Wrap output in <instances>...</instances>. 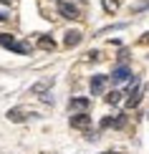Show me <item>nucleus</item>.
I'll list each match as a JSON object with an SVG mask.
<instances>
[{
  "label": "nucleus",
  "mask_w": 149,
  "mask_h": 154,
  "mask_svg": "<svg viewBox=\"0 0 149 154\" xmlns=\"http://www.w3.org/2000/svg\"><path fill=\"white\" fill-rule=\"evenodd\" d=\"M139 96H141V91L137 88V91H134L132 96H129V101H126V104H129V106H137V104H139Z\"/></svg>",
  "instance_id": "11"
},
{
  "label": "nucleus",
  "mask_w": 149,
  "mask_h": 154,
  "mask_svg": "<svg viewBox=\"0 0 149 154\" xmlns=\"http://www.w3.org/2000/svg\"><path fill=\"white\" fill-rule=\"evenodd\" d=\"M104 154H111V152H104Z\"/></svg>",
  "instance_id": "16"
},
{
  "label": "nucleus",
  "mask_w": 149,
  "mask_h": 154,
  "mask_svg": "<svg viewBox=\"0 0 149 154\" xmlns=\"http://www.w3.org/2000/svg\"><path fill=\"white\" fill-rule=\"evenodd\" d=\"M119 99H121V91H111V94L106 96V101H109V104H119Z\"/></svg>",
  "instance_id": "12"
},
{
  "label": "nucleus",
  "mask_w": 149,
  "mask_h": 154,
  "mask_svg": "<svg viewBox=\"0 0 149 154\" xmlns=\"http://www.w3.org/2000/svg\"><path fill=\"white\" fill-rule=\"evenodd\" d=\"M38 46H41V48H46V51H53V48H56V43H53V38L43 35L41 41H38Z\"/></svg>",
  "instance_id": "10"
},
{
  "label": "nucleus",
  "mask_w": 149,
  "mask_h": 154,
  "mask_svg": "<svg viewBox=\"0 0 149 154\" xmlns=\"http://www.w3.org/2000/svg\"><path fill=\"white\" fill-rule=\"evenodd\" d=\"M0 46L15 51V53H30V46H28V43H18L10 33H0Z\"/></svg>",
  "instance_id": "1"
},
{
  "label": "nucleus",
  "mask_w": 149,
  "mask_h": 154,
  "mask_svg": "<svg viewBox=\"0 0 149 154\" xmlns=\"http://www.w3.org/2000/svg\"><path fill=\"white\" fill-rule=\"evenodd\" d=\"M106 76L104 73H96V76H91V94H101L104 88H106Z\"/></svg>",
  "instance_id": "5"
},
{
  "label": "nucleus",
  "mask_w": 149,
  "mask_h": 154,
  "mask_svg": "<svg viewBox=\"0 0 149 154\" xmlns=\"http://www.w3.org/2000/svg\"><path fill=\"white\" fill-rule=\"evenodd\" d=\"M8 119H10V121H23V119H25V111H23V109H10V111H8Z\"/></svg>",
  "instance_id": "8"
},
{
  "label": "nucleus",
  "mask_w": 149,
  "mask_h": 154,
  "mask_svg": "<svg viewBox=\"0 0 149 154\" xmlns=\"http://www.w3.org/2000/svg\"><path fill=\"white\" fill-rule=\"evenodd\" d=\"M71 126H73V129H88V126H91V116L76 114V116H71Z\"/></svg>",
  "instance_id": "4"
},
{
  "label": "nucleus",
  "mask_w": 149,
  "mask_h": 154,
  "mask_svg": "<svg viewBox=\"0 0 149 154\" xmlns=\"http://www.w3.org/2000/svg\"><path fill=\"white\" fill-rule=\"evenodd\" d=\"M58 10H61V15L63 18H81V13H79V8L76 5H71V3H66V0H61V5H58Z\"/></svg>",
  "instance_id": "3"
},
{
  "label": "nucleus",
  "mask_w": 149,
  "mask_h": 154,
  "mask_svg": "<svg viewBox=\"0 0 149 154\" xmlns=\"http://www.w3.org/2000/svg\"><path fill=\"white\" fill-rule=\"evenodd\" d=\"M46 88H48V81H46V83H36V86H33V94H43Z\"/></svg>",
  "instance_id": "14"
},
{
  "label": "nucleus",
  "mask_w": 149,
  "mask_h": 154,
  "mask_svg": "<svg viewBox=\"0 0 149 154\" xmlns=\"http://www.w3.org/2000/svg\"><path fill=\"white\" fill-rule=\"evenodd\" d=\"M5 18H8V13H5V10H0V20H5Z\"/></svg>",
  "instance_id": "15"
},
{
  "label": "nucleus",
  "mask_w": 149,
  "mask_h": 154,
  "mask_svg": "<svg viewBox=\"0 0 149 154\" xmlns=\"http://www.w3.org/2000/svg\"><path fill=\"white\" fill-rule=\"evenodd\" d=\"M129 79H132V68L129 66H116L111 71V81L114 83H121V81H129Z\"/></svg>",
  "instance_id": "2"
},
{
  "label": "nucleus",
  "mask_w": 149,
  "mask_h": 154,
  "mask_svg": "<svg viewBox=\"0 0 149 154\" xmlns=\"http://www.w3.org/2000/svg\"><path fill=\"white\" fill-rule=\"evenodd\" d=\"M109 126H124V119H104L101 121V129H109Z\"/></svg>",
  "instance_id": "9"
},
{
  "label": "nucleus",
  "mask_w": 149,
  "mask_h": 154,
  "mask_svg": "<svg viewBox=\"0 0 149 154\" xmlns=\"http://www.w3.org/2000/svg\"><path fill=\"white\" fill-rule=\"evenodd\" d=\"M68 109H71V111H86V109H88V99H71L68 101Z\"/></svg>",
  "instance_id": "7"
},
{
  "label": "nucleus",
  "mask_w": 149,
  "mask_h": 154,
  "mask_svg": "<svg viewBox=\"0 0 149 154\" xmlns=\"http://www.w3.org/2000/svg\"><path fill=\"white\" fill-rule=\"evenodd\" d=\"M119 8V0H104V10H116Z\"/></svg>",
  "instance_id": "13"
},
{
  "label": "nucleus",
  "mask_w": 149,
  "mask_h": 154,
  "mask_svg": "<svg viewBox=\"0 0 149 154\" xmlns=\"http://www.w3.org/2000/svg\"><path fill=\"white\" fill-rule=\"evenodd\" d=\"M63 43H66L68 48L79 46V43H81V33H79V30H68V33H66V38H63Z\"/></svg>",
  "instance_id": "6"
}]
</instances>
